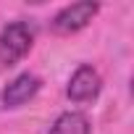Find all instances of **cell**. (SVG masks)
Returning <instances> with one entry per match:
<instances>
[{"mask_svg": "<svg viewBox=\"0 0 134 134\" xmlns=\"http://www.w3.org/2000/svg\"><path fill=\"white\" fill-rule=\"evenodd\" d=\"M97 13H100V3H92V0H82V3L63 5L50 19V29L55 34H76V32L87 29Z\"/></svg>", "mask_w": 134, "mask_h": 134, "instance_id": "7a4b0ae2", "label": "cell"}, {"mask_svg": "<svg viewBox=\"0 0 134 134\" xmlns=\"http://www.w3.org/2000/svg\"><path fill=\"white\" fill-rule=\"evenodd\" d=\"M47 134H92V121L82 110H63L55 116Z\"/></svg>", "mask_w": 134, "mask_h": 134, "instance_id": "5b68a950", "label": "cell"}, {"mask_svg": "<svg viewBox=\"0 0 134 134\" xmlns=\"http://www.w3.org/2000/svg\"><path fill=\"white\" fill-rule=\"evenodd\" d=\"M40 90H42V79L37 74H32V71H24V74L13 76L3 90H0V105H3L5 110L21 108L29 100H34Z\"/></svg>", "mask_w": 134, "mask_h": 134, "instance_id": "277c9868", "label": "cell"}, {"mask_svg": "<svg viewBox=\"0 0 134 134\" xmlns=\"http://www.w3.org/2000/svg\"><path fill=\"white\" fill-rule=\"evenodd\" d=\"M34 47V26L16 19L0 29V66H16Z\"/></svg>", "mask_w": 134, "mask_h": 134, "instance_id": "6da1fadb", "label": "cell"}, {"mask_svg": "<svg viewBox=\"0 0 134 134\" xmlns=\"http://www.w3.org/2000/svg\"><path fill=\"white\" fill-rule=\"evenodd\" d=\"M100 92H103V76H100V71L95 69V66H90V63L76 66V71L71 74L69 84H66V97H69L71 103L82 105V103L97 100Z\"/></svg>", "mask_w": 134, "mask_h": 134, "instance_id": "3957f363", "label": "cell"}]
</instances>
